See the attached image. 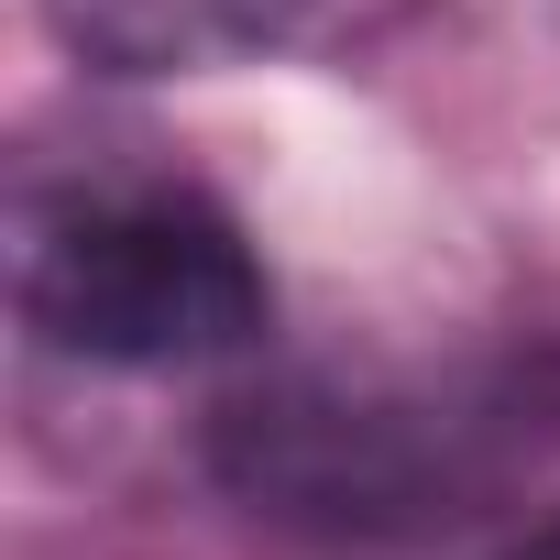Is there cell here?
Segmentation results:
<instances>
[{
  "mask_svg": "<svg viewBox=\"0 0 560 560\" xmlns=\"http://www.w3.org/2000/svg\"><path fill=\"white\" fill-rule=\"evenodd\" d=\"M12 298L45 352L110 363V374L231 363L264 341V275L242 231L209 198L154 176L34 187L12 220Z\"/></svg>",
  "mask_w": 560,
  "mask_h": 560,
  "instance_id": "obj_1",
  "label": "cell"
},
{
  "mask_svg": "<svg viewBox=\"0 0 560 560\" xmlns=\"http://www.w3.org/2000/svg\"><path fill=\"white\" fill-rule=\"evenodd\" d=\"M67 56L110 67V78H198L231 67L253 45H275L308 0H34Z\"/></svg>",
  "mask_w": 560,
  "mask_h": 560,
  "instance_id": "obj_2",
  "label": "cell"
},
{
  "mask_svg": "<svg viewBox=\"0 0 560 560\" xmlns=\"http://www.w3.org/2000/svg\"><path fill=\"white\" fill-rule=\"evenodd\" d=\"M494 560H560V516H549L538 538H516V549H494Z\"/></svg>",
  "mask_w": 560,
  "mask_h": 560,
  "instance_id": "obj_3",
  "label": "cell"
}]
</instances>
